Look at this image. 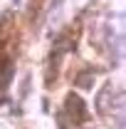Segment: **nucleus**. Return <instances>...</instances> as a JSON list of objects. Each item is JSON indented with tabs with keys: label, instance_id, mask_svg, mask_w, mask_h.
I'll list each match as a JSON object with an SVG mask.
<instances>
[{
	"label": "nucleus",
	"instance_id": "2",
	"mask_svg": "<svg viewBox=\"0 0 126 129\" xmlns=\"http://www.w3.org/2000/svg\"><path fill=\"white\" fill-rule=\"evenodd\" d=\"M74 84H77L79 89H84V87H92V84H94V75H92V70H87V72H82V75H77V80H74Z\"/></svg>",
	"mask_w": 126,
	"mask_h": 129
},
{
	"label": "nucleus",
	"instance_id": "1",
	"mask_svg": "<svg viewBox=\"0 0 126 129\" xmlns=\"http://www.w3.org/2000/svg\"><path fill=\"white\" fill-rule=\"evenodd\" d=\"M67 107H69L67 112L74 117V122H84V119L89 117V114H87V104H84V102H82L77 94H72L69 99H67Z\"/></svg>",
	"mask_w": 126,
	"mask_h": 129
},
{
	"label": "nucleus",
	"instance_id": "3",
	"mask_svg": "<svg viewBox=\"0 0 126 129\" xmlns=\"http://www.w3.org/2000/svg\"><path fill=\"white\" fill-rule=\"evenodd\" d=\"M13 3H20V0H13Z\"/></svg>",
	"mask_w": 126,
	"mask_h": 129
}]
</instances>
